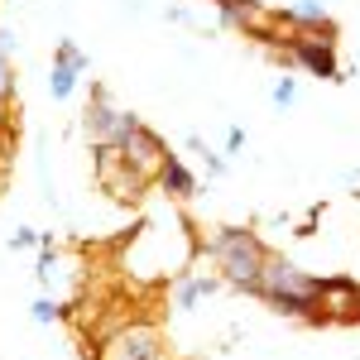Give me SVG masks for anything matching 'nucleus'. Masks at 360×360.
<instances>
[{"instance_id":"f257e3e1","label":"nucleus","mask_w":360,"mask_h":360,"mask_svg":"<svg viewBox=\"0 0 360 360\" xmlns=\"http://www.w3.org/2000/svg\"><path fill=\"white\" fill-rule=\"evenodd\" d=\"M202 255L212 259V269L226 288H240V293H259V278H264V264L274 250L264 245L250 226H217L207 240H202Z\"/></svg>"},{"instance_id":"f03ea898","label":"nucleus","mask_w":360,"mask_h":360,"mask_svg":"<svg viewBox=\"0 0 360 360\" xmlns=\"http://www.w3.org/2000/svg\"><path fill=\"white\" fill-rule=\"evenodd\" d=\"M255 298L269 303L278 317H298L307 327H322V312H317V274H307L303 264H293L283 255H269Z\"/></svg>"},{"instance_id":"7ed1b4c3","label":"nucleus","mask_w":360,"mask_h":360,"mask_svg":"<svg viewBox=\"0 0 360 360\" xmlns=\"http://www.w3.org/2000/svg\"><path fill=\"white\" fill-rule=\"evenodd\" d=\"M91 178H96V188L111 197V202H120V207H135L139 197L154 188V178L139 173L115 144H91Z\"/></svg>"},{"instance_id":"20e7f679","label":"nucleus","mask_w":360,"mask_h":360,"mask_svg":"<svg viewBox=\"0 0 360 360\" xmlns=\"http://www.w3.org/2000/svg\"><path fill=\"white\" fill-rule=\"evenodd\" d=\"M91 360H168V341L154 322H125L106 341L86 346Z\"/></svg>"},{"instance_id":"39448f33","label":"nucleus","mask_w":360,"mask_h":360,"mask_svg":"<svg viewBox=\"0 0 360 360\" xmlns=\"http://www.w3.org/2000/svg\"><path fill=\"white\" fill-rule=\"evenodd\" d=\"M82 125H86V139H91V144H120V139L130 135L135 125H144V120H139L135 111H125V106H115L106 86H91V101H86V111H82Z\"/></svg>"},{"instance_id":"423d86ee","label":"nucleus","mask_w":360,"mask_h":360,"mask_svg":"<svg viewBox=\"0 0 360 360\" xmlns=\"http://www.w3.org/2000/svg\"><path fill=\"white\" fill-rule=\"evenodd\" d=\"M317 312H322V327H356L360 322V278H351V274L317 278Z\"/></svg>"},{"instance_id":"0eeeda50","label":"nucleus","mask_w":360,"mask_h":360,"mask_svg":"<svg viewBox=\"0 0 360 360\" xmlns=\"http://www.w3.org/2000/svg\"><path fill=\"white\" fill-rule=\"evenodd\" d=\"M288 63L307 68V72L322 77V82H341V58H336V39L332 34L293 29V39H288Z\"/></svg>"},{"instance_id":"6e6552de","label":"nucleus","mask_w":360,"mask_h":360,"mask_svg":"<svg viewBox=\"0 0 360 360\" xmlns=\"http://www.w3.org/2000/svg\"><path fill=\"white\" fill-rule=\"evenodd\" d=\"M86 68H91V58L72 44V39H58L53 49V72H49V96L53 101H68L72 91H77V77H82Z\"/></svg>"},{"instance_id":"1a4fd4ad","label":"nucleus","mask_w":360,"mask_h":360,"mask_svg":"<svg viewBox=\"0 0 360 360\" xmlns=\"http://www.w3.org/2000/svg\"><path fill=\"white\" fill-rule=\"evenodd\" d=\"M115 149H120V154H125L139 173H149V178H159V168H164V159H168L164 135H159V130H149V125H135V130L120 139Z\"/></svg>"},{"instance_id":"9d476101","label":"nucleus","mask_w":360,"mask_h":360,"mask_svg":"<svg viewBox=\"0 0 360 360\" xmlns=\"http://www.w3.org/2000/svg\"><path fill=\"white\" fill-rule=\"evenodd\" d=\"M283 20L293 29H317V34H332V39L341 34L336 20H332V10H327L322 0H288V5H283Z\"/></svg>"},{"instance_id":"9b49d317","label":"nucleus","mask_w":360,"mask_h":360,"mask_svg":"<svg viewBox=\"0 0 360 360\" xmlns=\"http://www.w3.org/2000/svg\"><path fill=\"white\" fill-rule=\"evenodd\" d=\"M217 288H221L217 274H178V283H173V307H178V312H193V307H202Z\"/></svg>"},{"instance_id":"f8f14e48","label":"nucleus","mask_w":360,"mask_h":360,"mask_svg":"<svg viewBox=\"0 0 360 360\" xmlns=\"http://www.w3.org/2000/svg\"><path fill=\"white\" fill-rule=\"evenodd\" d=\"M159 188H164L173 202H193L197 197V178H193V168L183 164L173 149H168V159H164V168H159V178H154Z\"/></svg>"},{"instance_id":"ddd939ff","label":"nucleus","mask_w":360,"mask_h":360,"mask_svg":"<svg viewBox=\"0 0 360 360\" xmlns=\"http://www.w3.org/2000/svg\"><path fill=\"white\" fill-rule=\"evenodd\" d=\"M15 101V63L0 53V115H5V106Z\"/></svg>"},{"instance_id":"4468645a","label":"nucleus","mask_w":360,"mask_h":360,"mask_svg":"<svg viewBox=\"0 0 360 360\" xmlns=\"http://www.w3.org/2000/svg\"><path fill=\"white\" fill-rule=\"evenodd\" d=\"M269 96H274V106H278V111H288V106L298 101V82H293V77H278Z\"/></svg>"},{"instance_id":"2eb2a0df","label":"nucleus","mask_w":360,"mask_h":360,"mask_svg":"<svg viewBox=\"0 0 360 360\" xmlns=\"http://www.w3.org/2000/svg\"><path fill=\"white\" fill-rule=\"evenodd\" d=\"M29 317H34L39 327H49V322H58V317H63V307H58L53 298H39V303L29 307Z\"/></svg>"},{"instance_id":"dca6fc26","label":"nucleus","mask_w":360,"mask_h":360,"mask_svg":"<svg viewBox=\"0 0 360 360\" xmlns=\"http://www.w3.org/2000/svg\"><path fill=\"white\" fill-rule=\"evenodd\" d=\"M39 240H44V231H34V226H20V231L10 236V250H34Z\"/></svg>"},{"instance_id":"f3484780","label":"nucleus","mask_w":360,"mask_h":360,"mask_svg":"<svg viewBox=\"0 0 360 360\" xmlns=\"http://www.w3.org/2000/svg\"><path fill=\"white\" fill-rule=\"evenodd\" d=\"M240 149H245V130L231 125V130H226V154H240Z\"/></svg>"},{"instance_id":"a211bd4d","label":"nucleus","mask_w":360,"mask_h":360,"mask_svg":"<svg viewBox=\"0 0 360 360\" xmlns=\"http://www.w3.org/2000/svg\"><path fill=\"white\" fill-rule=\"evenodd\" d=\"M15 49H20V39H15V34H10V29H0V53L10 58V53H15Z\"/></svg>"},{"instance_id":"6ab92c4d","label":"nucleus","mask_w":360,"mask_h":360,"mask_svg":"<svg viewBox=\"0 0 360 360\" xmlns=\"http://www.w3.org/2000/svg\"><path fill=\"white\" fill-rule=\"evenodd\" d=\"M0 188H5V168H0Z\"/></svg>"}]
</instances>
